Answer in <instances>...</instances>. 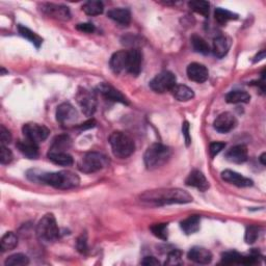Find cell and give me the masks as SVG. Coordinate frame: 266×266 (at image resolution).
I'll list each match as a JSON object with an SVG mask.
<instances>
[{
	"instance_id": "1",
	"label": "cell",
	"mask_w": 266,
	"mask_h": 266,
	"mask_svg": "<svg viewBox=\"0 0 266 266\" xmlns=\"http://www.w3.org/2000/svg\"><path fill=\"white\" fill-rule=\"evenodd\" d=\"M26 177L30 181L37 184L50 185L58 189H72L79 186L80 179L78 175L71 170H61V172L49 173L37 168L28 169Z\"/></svg>"
},
{
	"instance_id": "2",
	"label": "cell",
	"mask_w": 266,
	"mask_h": 266,
	"mask_svg": "<svg viewBox=\"0 0 266 266\" xmlns=\"http://www.w3.org/2000/svg\"><path fill=\"white\" fill-rule=\"evenodd\" d=\"M140 201L151 206L187 204L193 202V196L181 188H159L140 195Z\"/></svg>"
},
{
	"instance_id": "3",
	"label": "cell",
	"mask_w": 266,
	"mask_h": 266,
	"mask_svg": "<svg viewBox=\"0 0 266 266\" xmlns=\"http://www.w3.org/2000/svg\"><path fill=\"white\" fill-rule=\"evenodd\" d=\"M172 155L170 149L163 144L151 145L145 152L144 161L148 169L154 170L165 166Z\"/></svg>"
},
{
	"instance_id": "4",
	"label": "cell",
	"mask_w": 266,
	"mask_h": 266,
	"mask_svg": "<svg viewBox=\"0 0 266 266\" xmlns=\"http://www.w3.org/2000/svg\"><path fill=\"white\" fill-rule=\"evenodd\" d=\"M109 145L113 155L120 159H125L134 153L135 145L127 134L121 131L112 132L109 136Z\"/></svg>"
},
{
	"instance_id": "5",
	"label": "cell",
	"mask_w": 266,
	"mask_h": 266,
	"mask_svg": "<svg viewBox=\"0 0 266 266\" xmlns=\"http://www.w3.org/2000/svg\"><path fill=\"white\" fill-rule=\"evenodd\" d=\"M37 239L43 243H52L59 239L60 229L52 213L44 215L36 226Z\"/></svg>"
},
{
	"instance_id": "6",
	"label": "cell",
	"mask_w": 266,
	"mask_h": 266,
	"mask_svg": "<svg viewBox=\"0 0 266 266\" xmlns=\"http://www.w3.org/2000/svg\"><path fill=\"white\" fill-rule=\"evenodd\" d=\"M108 159L99 152H89L85 153L78 163V168L84 174H94L106 167Z\"/></svg>"
},
{
	"instance_id": "7",
	"label": "cell",
	"mask_w": 266,
	"mask_h": 266,
	"mask_svg": "<svg viewBox=\"0 0 266 266\" xmlns=\"http://www.w3.org/2000/svg\"><path fill=\"white\" fill-rule=\"evenodd\" d=\"M176 84H177L176 76L172 72L164 71L156 75L155 77L151 80L150 88L156 93L164 94L172 91Z\"/></svg>"
},
{
	"instance_id": "8",
	"label": "cell",
	"mask_w": 266,
	"mask_h": 266,
	"mask_svg": "<svg viewBox=\"0 0 266 266\" xmlns=\"http://www.w3.org/2000/svg\"><path fill=\"white\" fill-rule=\"evenodd\" d=\"M76 101L87 117H92L97 108V99L95 94L87 89L80 88L76 94Z\"/></svg>"
},
{
	"instance_id": "9",
	"label": "cell",
	"mask_w": 266,
	"mask_h": 266,
	"mask_svg": "<svg viewBox=\"0 0 266 266\" xmlns=\"http://www.w3.org/2000/svg\"><path fill=\"white\" fill-rule=\"evenodd\" d=\"M22 132L26 139L34 142L36 145L46 140L50 134V130L48 128L44 125L36 124V123H27L23 126Z\"/></svg>"
},
{
	"instance_id": "10",
	"label": "cell",
	"mask_w": 266,
	"mask_h": 266,
	"mask_svg": "<svg viewBox=\"0 0 266 266\" xmlns=\"http://www.w3.org/2000/svg\"><path fill=\"white\" fill-rule=\"evenodd\" d=\"M77 119V110L68 102L62 103L56 109V120L63 127H69L70 125H73Z\"/></svg>"
},
{
	"instance_id": "11",
	"label": "cell",
	"mask_w": 266,
	"mask_h": 266,
	"mask_svg": "<svg viewBox=\"0 0 266 266\" xmlns=\"http://www.w3.org/2000/svg\"><path fill=\"white\" fill-rule=\"evenodd\" d=\"M258 261V253L253 252L249 256H243L235 251L226 252L222 255V262L225 264H242V265H252Z\"/></svg>"
},
{
	"instance_id": "12",
	"label": "cell",
	"mask_w": 266,
	"mask_h": 266,
	"mask_svg": "<svg viewBox=\"0 0 266 266\" xmlns=\"http://www.w3.org/2000/svg\"><path fill=\"white\" fill-rule=\"evenodd\" d=\"M41 11L46 16L56 19L60 21H69L71 19V13L68 6L55 3H43Z\"/></svg>"
},
{
	"instance_id": "13",
	"label": "cell",
	"mask_w": 266,
	"mask_h": 266,
	"mask_svg": "<svg viewBox=\"0 0 266 266\" xmlns=\"http://www.w3.org/2000/svg\"><path fill=\"white\" fill-rule=\"evenodd\" d=\"M97 92L107 100H110L113 102H119L122 104H129L127 98L124 96V95L108 83H105V82L100 83L97 87Z\"/></svg>"
},
{
	"instance_id": "14",
	"label": "cell",
	"mask_w": 266,
	"mask_h": 266,
	"mask_svg": "<svg viewBox=\"0 0 266 266\" xmlns=\"http://www.w3.org/2000/svg\"><path fill=\"white\" fill-rule=\"evenodd\" d=\"M237 125L236 118L232 115L231 112H223L218 116L214 123L213 127L214 129L220 133H228L233 130Z\"/></svg>"
},
{
	"instance_id": "15",
	"label": "cell",
	"mask_w": 266,
	"mask_h": 266,
	"mask_svg": "<svg viewBox=\"0 0 266 266\" xmlns=\"http://www.w3.org/2000/svg\"><path fill=\"white\" fill-rule=\"evenodd\" d=\"M186 73L189 79L198 83L205 82L209 77L208 69L204 65L199 63H193L187 66Z\"/></svg>"
},
{
	"instance_id": "16",
	"label": "cell",
	"mask_w": 266,
	"mask_h": 266,
	"mask_svg": "<svg viewBox=\"0 0 266 266\" xmlns=\"http://www.w3.org/2000/svg\"><path fill=\"white\" fill-rule=\"evenodd\" d=\"M222 179L225 182L233 184L237 187H250L253 185V180L243 177L239 173H236L231 169H226L222 173Z\"/></svg>"
},
{
	"instance_id": "17",
	"label": "cell",
	"mask_w": 266,
	"mask_h": 266,
	"mask_svg": "<svg viewBox=\"0 0 266 266\" xmlns=\"http://www.w3.org/2000/svg\"><path fill=\"white\" fill-rule=\"evenodd\" d=\"M185 183L188 186L199 189L200 192H206L207 189L210 187V184H209L207 178L201 170L199 169H194L193 172H191V174L188 175V177L185 180Z\"/></svg>"
},
{
	"instance_id": "18",
	"label": "cell",
	"mask_w": 266,
	"mask_h": 266,
	"mask_svg": "<svg viewBox=\"0 0 266 266\" xmlns=\"http://www.w3.org/2000/svg\"><path fill=\"white\" fill-rule=\"evenodd\" d=\"M127 60H128V50H122L113 53L109 62L111 71L115 74L127 72Z\"/></svg>"
},
{
	"instance_id": "19",
	"label": "cell",
	"mask_w": 266,
	"mask_h": 266,
	"mask_svg": "<svg viewBox=\"0 0 266 266\" xmlns=\"http://www.w3.org/2000/svg\"><path fill=\"white\" fill-rule=\"evenodd\" d=\"M142 63V53L139 49L133 48L128 50V60H127V73L137 76L141 70Z\"/></svg>"
},
{
	"instance_id": "20",
	"label": "cell",
	"mask_w": 266,
	"mask_h": 266,
	"mask_svg": "<svg viewBox=\"0 0 266 266\" xmlns=\"http://www.w3.org/2000/svg\"><path fill=\"white\" fill-rule=\"evenodd\" d=\"M248 157H249L248 149H246V147L243 145L234 146L230 150H228V152L226 153V159L232 164L237 165L245 163V161L248 160Z\"/></svg>"
},
{
	"instance_id": "21",
	"label": "cell",
	"mask_w": 266,
	"mask_h": 266,
	"mask_svg": "<svg viewBox=\"0 0 266 266\" xmlns=\"http://www.w3.org/2000/svg\"><path fill=\"white\" fill-rule=\"evenodd\" d=\"M187 257L189 260L198 264H209L212 261L211 252L205 248H201V246H194L188 252Z\"/></svg>"
},
{
	"instance_id": "22",
	"label": "cell",
	"mask_w": 266,
	"mask_h": 266,
	"mask_svg": "<svg viewBox=\"0 0 266 266\" xmlns=\"http://www.w3.org/2000/svg\"><path fill=\"white\" fill-rule=\"evenodd\" d=\"M231 48V39L226 35H218L213 41L212 51L215 58L223 59Z\"/></svg>"
},
{
	"instance_id": "23",
	"label": "cell",
	"mask_w": 266,
	"mask_h": 266,
	"mask_svg": "<svg viewBox=\"0 0 266 266\" xmlns=\"http://www.w3.org/2000/svg\"><path fill=\"white\" fill-rule=\"evenodd\" d=\"M16 147L27 158L35 159L39 156V146L26 138L18 140Z\"/></svg>"
},
{
	"instance_id": "24",
	"label": "cell",
	"mask_w": 266,
	"mask_h": 266,
	"mask_svg": "<svg viewBox=\"0 0 266 266\" xmlns=\"http://www.w3.org/2000/svg\"><path fill=\"white\" fill-rule=\"evenodd\" d=\"M107 17L122 26H128L131 21V13L127 8L118 7L109 9Z\"/></svg>"
},
{
	"instance_id": "25",
	"label": "cell",
	"mask_w": 266,
	"mask_h": 266,
	"mask_svg": "<svg viewBox=\"0 0 266 266\" xmlns=\"http://www.w3.org/2000/svg\"><path fill=\"white\" fill-rule=\"evenodd\" d=\"M47 156H48L49 160H51L53 164L62 166H70L74 163L73 157L68 153V152L49 151Z\"/></svg>"
},
{
	"instance_id": "26",
	"label": "cell",
	"mask_w": 266,
	"mask_h": 266,
	"mask_svg": "<svg viewBox=\"0 0 266 266\" xmlns=\"http://www.w3.org/2000/svg\"><path fill=\"white\" fill-rule=\"evenodd\" d=\"M170 92H172L173 96L178 101H181V102L189 101L195 97L194 91L191 88H188L187 85H184V84H176L174 89Z\"/></svg>"
},
{
	"instance_id": "27",
	"label": "cell",
	"mask_w": 266,
	"mask_h": 266,
	"mask_svg": "<svg viewBox=\"0 0 266 266\" xmlns=\"http://www.w3.org/2000/svg\"><path fill=\"white\" fill-rule=\"evenodd\" d=\"M200 224H201V217L199 215H192L180 223V227H181L184 233L191 235L197 233L200 230Z\"/></svg>"
},
{
	"instance_id": "28",
	"label": "cell",
	"mask_w": 266,
	"mask_h": 266,
	"mask_svg": "<svg viewBox=\"0 0 266 266\" xmlns=\"http://www.w3.org/2000/svg\"><path fill=\"white\" fill-rule=\"evenodd\" d=\"M18 32H19V33H20L21 36H23L24 39L28 40L32 44H33L36 48H40V46L43 43V39L39 34L33 33V31L30 30V28L26 27V26H23L21 24L18 25Z\"/></svg>"
},
{
	"instance_id": "29",
	"label": "cell",
	"mask_w": 266,
	"mask_h": 266,
	"mask_svg": "<svg viewBox=\"0 0 266 266\" xmlns=\"http://www.w3.org/2000/svg\"><path fill=\"white\" fill-rule=\"evenodd\" d=\"M71 148V138L66 134H61L56 136L53 140L49 151L54 152H66Z\"/></svg>"
},
{
	"instance_id": "30",
	"label": "cell",
	"mask_w": 266,
	"mask_h": 266,
	"mask_svg": "<svg viewBox=\"0 0 266 266\" xmlns=\"http://www.w3.org/2000/svg\"><path fill=\"white\" fill-rule=\"evenodd\" d=\"M251 100V95L244 91H232L227 94L226 101L231 104L237 103H249Z\"/></svg>"
},
{
	"instance_id": "31",
	"label": "cell",
	"mask_w": 266,
	"mask_h": 266,
	"mask_svg": "<svg viewBox=\"0 0 266 266\" xmlns=\"http://www.w3.org/2000/svg\"><path fill=\"white\" fill-rule=\"evenodd\" d=\"M82 11L89 16H99L104 11V5L99 0H91L82 5Z\"/></svg>"
},
{
	"instance_id": "32",
	"label": "cell",
	"mask_w": 266,
	"mask_h": 266,
	"mask_svg": "<svg viewBox=\"0 0 266 266\" xmlns=\"http://www.w3.org/2000/svg\"><path fill=\"white\" fill-rule=\"evenodd\" d=\"M191 42H192L193 48L196 52L204 54V55H207L209 54V52H210V46L208 45V43L203 39L202 36L194 34L191 37Z\"/></svg>"
},
{
	"instance_id": "33",
	"label": "cell",
	"mask_w": 266,
	"mask_h": 266,
	"mask_svg": "<svg viewBox=\"0 0 266 266\" xmlns=\"http://www.w3.org/2000/svg\"><path fill=\"white\" fill-rule=\"evenodd\" d=\"M18 245V237L14 232L5 233L1 240H0V248L2 252L4 251H12Z\"/></svg>"
},
{
	"instance_id": "34",
	"label": "cell",
	"mask_w": 266,
	"mask_h": 266,
	"mask_svg": "<svg viewBox=\"0 0 266 266\" xmlns=\"http://www.w3.org/2000/svg\"><path fill=\"white\" fill-rule=\"evenodd\" d=\"M214 17L215 20L218 24L224 25L227 22H229L231 20H236L237 18H238V15H236L230 11H228V9H224V8H216L214 12Z\"/></svg>"
},
{
	"instance_id": "35",
	"label": "cell",
	"mask_w": 266,
	"mask_h": 266,
	"mask_svg": "<svg viewBox=\"0 0 266 266\" xmlns=\"http://www.w3.org/2000/svg\"><path fill=\"white\" fill-rule=\"evenodd\" d=\"M188 6L192 11L202 15L204 17L209 16V11H210V3L208 1H203V0H193V1L188 2Z\"/></svg>"
},
{
	"instance_id": "36",
	"label": "cell",
	"mask_w": 266,
	"mask_h": 266,
	"mask_svg": "<svg viewBox=\"0 0 266 266\" xmlns=\"http://www.w3.org/2000/svg\"><path fill=\"white\" fill-rule=\"evenodd\" d=\"M5 266H25L30 264V258L24 254H14L5 260Z\"/></svg>"
},
{
	"instance_id": "37",
	"label": "cell",
	"mask_w": 266,
	"mask_h": 266,
	"mask_svg": "<svg viewBox=\"0 0 266 266\" xmlns=\"http://www.w3.org/2000/svg\"><path fill=\"white\" fill-rule=\"evenodd\" d=\"M150 230L154 236L158 237L159 239L166 240L168 236V224H155L151 226Z\"/></svg>"
},
{
	"instance_id": "38",
	"label": "cell",
	"mask_w": 266,
	"mask_h": 266,
	"mask_svg": "<svg viewBox=\"0 0 266 266\" xmlns=\"http://www.w3.org/2000/svg\"><path fill=\"white\" fill-rule=\"evenodd\" d=\"M259 237V228L256 226H250L246 228L245 230V235H244V240L246 243L253 244L256 242V240L258 239Z\"/></svg>"
},
{
	"instance_id": "39",
	"label": "cell",
	"mask_w": 266,
	"mask_h": 266,
	"mask_svg": "<svg viewBox=\"0 0 266 266\" xmlns=\"http://www.w3.org/2000/svg\"><path fill=\"white\" fill-rule=\"evenodd\" d=\"M182 264V253L179 250H174L167 255L166 265H180Z\"/></svg>"
},
{
	"instance_id": "40",
	"label": "cell",
	"mask_w": 266,
	"mask_h": 266,
	"mask_svg": "<svg viewBox=\"0 0 266 266\" xmlns=\"http://www.w3.org/2000/svg\"><path fill=\"white\" fill-rule=\"evenodd\" d=\"M13 160V153L12 151L9 150L8 148H6V146H0V163L1 165L5 166L11 164Z\"/></svg>"
},
{
	"instance_id": "41",
	"label": "cell",
	"mask_w": 266,
	"mask_h": 266,
	"mask_svg": "<svg viewBox=\"0 0 266 266\" xmlns=\"http://www.w3.org/2000/svg\"><path fill=\"white\" fill-rule=\"evenodd\" d=\"M76 248H77L78 252L81 254L87 253L88 251V236L87 234H82L76 242Z\"/></svg>"
},
{
	"instance_id": "42",
	"label": "cell",
	"mask_w": 266,
	"mask_h": 266,
	"mask_svg": "<svg viewBox=\"0 0 266 266\" xmlns=\"http://www.w3.org/2000/svg\"><path fill=\"white\" fill-rule=\"evenodd\" d=\"M0 141H1V145L5 146L12 141V134L11 132L8 131L3 125L0 126Z\"/></svg>"
},
{
	"instance_id": "43",
	"label": "cell",
	"mask_w": 266,
	"mask_h": 266,
	"mask_svg": "<svg viewBox=\"0 0 266 266\" xmlns=\"http://www.w3.org/2000/svg\"><path fill=\"white\" fill-rule=\"evenodd\" d=\"M225 147H226L225 142H221V141L212 142V144L210 145V147H209V153H210V156L211 157L216 156L222 150L225 149Z\"/></svg>"
},
{
	"instance_id": "44",
	"label": "cell",
	"mask_w": 266,
	"mask_h": 266,
	"mask_svg": "<svg viewBox=\"0 0 266 266\" xmlns=\"http://www.w3.org/2000/svg\"><path fill=\"white\" fill-rule=\"evenodd\" d=\"M76 28H77V31L85 33H92L96 31V28H95L94 24L92 23H80L76 26Z\"/></svg>"
},
{
	"instance_id": "45",
	"label": "cell",
	"mask_w": 266,
	"mask_h": 266,
	"mask_svg": "<svg viewBox=\"0 0 266 266\" xmlns=\"http://www.w3.org/2000/svg\"><path fill=\"white\" fill-rule=\"evenodd\" d=\"M182 132H183V135H184V137H185L186 146H189V145H191L192 137H191V135H189V124H188V122H184V123H183Z\"/></svg>"
},
{
	"instance_id": "46",
	"label": "cell",
	"mask_w": 266,
	"mask_h": 266,
	"mask_svg": "<svg viewBox=\"0 0 266 266\" xmlns=\"http://www.w3.org/2000/svg\"><path fill=\"white\" fill-rule=\"evenodd\" d=\"M141 264L142 265H146V266H158L160 265V262L158 259H156L155 257H145L144 260L141 261Z\"/></svg>"
},
{
	"instance_id": "47",
	"label": "cell",
	"mask_w": 266,
	"mask_h": 266,
	"mask_svg": "<svg viewBox=\"0 0 266 266\" xmlns=\"http://www.w3.org/2000/svg\"><path fill=\"white\" fill-rule=\"evenodd\" d=\"M95 124H96V123H95V121H89L87 123H84V124H82V126H80L81 129H89V128H92L95 126Z\"/></svg>"
},
{
	"instance_id": "48",
	"label": "cell",
	"mask_w": 266,
	"mask_h": 266,
	"mask_svg": "<svg viewBox=\"0 0 266 266\" xmlns=\"http://www.w3.org/2000/svg\"><path fill=\"white\" fill-rule=\"evenodd\" d=\"M263 59H265V50H262L259 54H257L255 56V59H254V63H257V62H260L262 61Z\"/></svg>"
},
{
	"instance_id": "49",
	"label": "cell",
	"mask_w": 266,
	"mask_h": 266,
	"mask_svg": "<svg viewBox=\"0 0 266 266\" xmlns=\"http://www.w3.org/2000/svg\"><path fill=\"white\" fill-rule=\"evenodd\" d=\"M260 161H261V164L263 166H265V153H263L261 156H260Z\"/></svg>"
}]
</instances>
